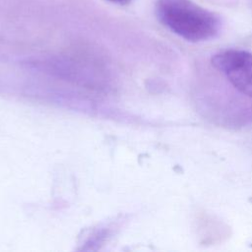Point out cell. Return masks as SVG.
Wrapping results in <instances>:
<instances>
[{
  "instance_id": "1",
  "label": "cell",
  "mask_w": 252,
  "mask_h": 252,
  "mask_svg": "<svg viewBox=\"0 0 252 252\" xmlns=\"http://www.w3.org/2000/svg\"><path fill=\"white\" fill-rule=\"evenodd\" d=\"M155 8L158 21L188 41L210 40L220 31L219 16L191 0H157Z\"/></svg>"
},
{
  "instance_id": "2",
  "label": "cell",
  "mask_w": 252,
  "mask_h": 252,
  "mask_svg": "<svg viewBox=\"0 0 252 252\" xmlns=\"http://www.w3.org/2000/svg\"><path fill=\"white\" fill-rule=\"evenodd\" d=\"M212 65L241 94L252 97V53L225 49L212 57Z\"/></svg>"
},
{
  "instance_id": "3",
  "label": "cell",
  "mask_w": 252,
  "mask_h": 252,
  "mask_svg": "<svg viewBox=\"0 0 252 252\" xmlns=\"http://www.w3.org/2000/svg\"><path fill=\"white\" fill-rule=\"evenodd\" d=\"M107 1L117 5H128L132 0H107Z\"/></svg>"
}]
</instances>
